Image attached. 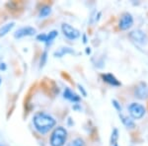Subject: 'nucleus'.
Masks as SVG:
<instances>
[{
	"label": "nucleus",
	"instance_id": "1",
	"mask_svg": "<svg viewBox=\"0 0 148 146\" xmlns=\"http://www.w3.org/2000/svg\"><path fill=\"white\" fill-rule=\"evenodd\" d=\"M34 125L40 133H47L56 125V119L45 112H38L34 117Z\"/></svg>",
	"mask_w": 148,
	"mask_h": 146
},
{
	"label": "nucleus",
	"instance_id": "2",
	"mask_svg": "<svg viewBox=\"0 0 148 146\" xmlns=\"http://www.w3.org/2000/svg\"><path fill=\"white\" fill-rule=\"evenodd\" d=\"M66 137H67V131L65 130V128L61 127H56L53 130L51 137V146H63L65 143Z\"/></svg>",
	"mask_w": 148,
	"mask_h": 146
},
{
	"label": "nucleus",
	"instance_id": "3",
	"mask_svg": "<svg viewBox=\"0 0 148 146\" xmlns=\"http://www.w3.org/2000/svg\"><path fill=\"white\" fill-rule=\"evenodd\" d=\"M128 111L131 116V118L134 119H140L143 118L145 114V110L144 106H142L141 104H138V103H131L128 106Z\"/></svg>",
	"mask_w": 148,
	"mask_h": 146
},
{
	"label": "nucleus",
	"instance_id": "4",
	"mask_svg": "<svg viewBox=\"0 0 148 146\" xmlns=\"http://www.w3.org/2000/svg\"><path fill=\"white\" fill-rule=\"evenodd\" d=\"M130 38L138 45H146L148 42V37L146 33L141 30H134L130 33Z\"/></svg>",
	"mask_w": 148,
	"mask_h": 146
},
{
	"label": "nucleus",
	"instance_id": "5",
	"mask_svg": "<svg viewBox=\"0 0 148 146\" xmlns=\"http://www.w3.org/2000/svg\"><path fill=\"white\" fill-rule=\"evenodd\" d=\"M61 30H62L63 35L65 36L69 40H76L77 38L80 37V32L77 29L73 28L69 24H62L61 26Z\"/></svg>",
	"mask_w": 148,
	"mask_h": 146
},
{
	"label": "nucleus",
	"instance_id": "6",
	"mask_svg": "<svg viewBox=\"0 0 148 146\" xmlns=\"http://www.w3.org/2000/svg\"><path fill=\"white\" fill-rule=\"evenodd\" d=\"M133 25V17L130 13H125L121 16L120 23H119V28L123 31H125L130 29Z\"/></svg>",
	"mask_w": 148,
	"mask_h": 146
},
{
	"label": "nucleus",
	"instance_id": "7",
	"mask_svg": "<svg viewBox=\"0 0 148 146\" xmlns=\"http://www.w3.org/2000/svg\"><path fill=\"white\" fill-rule=\"evenodd\" d=\"M135 97L140 100H145L148 98V86L146 83L140 82L139 84L136 86L134 90Z\"/></svg>",
	"mask_w": 148,
	"mask_h": 146
},
{
	"label": "nucleus",
	"instance_id": "8",
	"mask_svg": "<svg viewBox=\"0 0 148 146\" xmlns=\"http://www.w3.org/2000/svg\"><path fill=\"white\" fill-rule=\"evenodd\" d=\"M36 34V29L33 27H23L19 29L17 32L14 34V37L16 39H21L23 37H28V36H34Z\"/></svg>",
	"mask_w": 148,
	"mask_h": 146
},
{
	"label": "nucleus",
	"instance_id": "9",
	"mask_svg": "<svg viewBox=\"0 0 148 146\" xmlns=\"http://www.w3.org/2000/svg\"><path fill=\"white\" fill-rule=\"evenodd\" d=\"M63 97L73 103L80 101L79 96L77 94H75V93H74L71 89H69V88H65V90H64V92H63Z\"/></svg>",
	"mask_w": 148,
	"mask_h": 146
},
{
	"label": "nucleus",
	"instance_id": "10",
	"mask_svg": "<svg viewBox=\"0 0 148 146\" xmlns=\"http://www.w3.org/2000/svg\"><path fill=\"white\" fill-rule=\"evenodd\" d=\"M102 78L105 82L109 83L110 85L113 86H121V82L118 80L113 74L111 73H107V74H102Z\"/></svg>",
	"mask_w": 148,
	"mask_h": 146
},
{
	"label": "nucleus",
	"instance_id": "11",
	"mask_svg": "<svg viewBox=\"0 0 148 146\" xmlns=\"http://www.w3.org/2000/svg\"><path fill=\"white\" fill-rule=\"evenodd\" d=\"M120 118L121 119V121H123V123L125 124L127 128H134L135 127L134 121H133L130 118H128V117H126V116H123V114H121V112H120Z\"/></svg>",
	"mask_w": 148,
	"mask_h": 146
},
{
	"label": "nucleus",
	"instance_id": "12",
	"mask_svg": "<svg viewBox=\"0 0 148 146\" xmlns=\"http://www.w3.org/2000/svg\"><path fill=\"white\" fill-rule=\"evenodd\" d=\"M14 25H15V23L11 22V23H8V24H6V25L2 26V27L0 28V37H3V36L8 34L12 29H13Z\"/></svg>",
	"mask_w": 148,
	"mask_h": 146
},
{
	"label": "nucleus",
	"instance_id": "13",
	"mask_svg": "<svg viewBox=\"0 0 148 146\" xmlns=\"http://www.w3.org/2000/svg\"><path fill=\"white\" fill-rule=\"evenodd\" d=\"M66 53H73V51L70 49V47H61L58 51L54 52V56H58V57H61V56H63L64 54H66Z\"/></svg>",
	"mask_w": 148,
	"mask_h": 146
},
{
	"label": "nucleus",
	"instance_id": "14",
	"mask_svg": "<svg viewBox=\"0 0 148 146\" xmlns=\"http://www.w3.org/2000/svg\"><path fill=\"white\" fill-rule=\"evenodd\" d=\"M57 35H58L57 31H51V32L49 33V35H47V40H46L47 45H51V42H52V40H53L57 37Z\"/></svg>",
	"mask_w": 148,
	"mask_h": 146
},
{
	"label": "nucleus",
	"instance_id": "15",
	"mask_svg": "<svg viewBox=\"0 0 148 146\" xmlns=\"http://www.w3.org/2000/svg\"><path fill=\"white\" fill-rule=\"evenodd\" d=\"M51 12V9L49 6H44L42 9L40 10V18H45L47 16H49Z\"/></svg>",
	"mask_w": 148,
	"mask_h": 146
},
{
	"label": "nucleus",
	"instance_id": "16",
	"mask_svg": "<svg viewBox=\"0 0 148 146\" xmlns=\"http://www.w3.org/2000/svg\"><path fill=\"white\" fill-rule=\"evenodd\" d=\"M119 138V130L116 128H114L112 133V137H111V145L114 146L116 144V140Z\"/></svg>",
	"mask_w": 148,
	"mask_h": 146
},
{
	"label": "nucleus",
	"instance_id": "17",
	"mask_svg": "<svg viewBox=\"0 0 148 146\" xmlns=\"http://www.w3.org/2000/svg\"><path fill=\"white\" fill-rule=\"evenodd\" d=\"M67 146H84V141L82 138H76L71 141Z\"/></svg>",
	"mask_w": 148,
	"mask_h": 146
},
{
	"label": "nucleus",
	"instance_id": "18",
	"mask_svg": "<svg viewBox=\"0 0 148 146\" xmlns=\"http://www.w3.org/2000/svg\"><path fill=\"white\" fill-rule=\"evenodd\" d=\"M47 51H45L44 53H42V57H40V67H42V66L45 65V63H46V61H47Z\"/></svg>",
	"mask_w": 148,
	"mask_h": 146
},
{
	"label": "nucleus",
	"instance_id": "19",
	"mask_svg": "<svg viewBox=\"0 0 148 146\" xmlns=\"http://www.w3.org/2000/svg\"><path fill=\"white\" fill-rule=\"evenodd\" d=\"M37 40H40V42H46V40H47V35L46 34H40L37 37Z\"/></svg>",
	"mask_w": 148,
	"mask_h": 146
},
{
	"label": "nucleus",
	"instance_id": "20",
	"mask_svg": "<svg viewBox=\"0 0 148 146\" xmlns=\"http://www.w3.org/2000/svg\"><path fill=\"white\" fill-rule=\"evenodd\" d=\"M113 105H114V108H116V109L118 110L119 112H121V105L119 104V102L116 101V100H113Z\"/></svg>",
	"mask_w": 148,
	"mask_h": 146
},
{
	"label": "nucleus",
	"instance_id": "21",
	"mask_svg": "<svg viewBox=\"0 0 148 146\" xmlns=\"http://www.w3.org/2000/svg\"><path fill=\"white\" fill-rule=\"evenodd\" d=\"M78 88H79V90L81 91V92H82L83 96H86V95H87V94H86V91L84 90V88H83L80 84H78Z\"/></svg>",
	"mask_w": 148,
	"mask_h": 146
},
{
	"label": "nucleus",
	"instance_id": "22",
	"mask_svg": "<svg viewBox=\"0 0 148 146\" xmlns=\"http://www.w3.org/2000/svg\"><path fill=\"white\" fill-rule=\"evenodd\" d=\"M5 69H6L5 63H0V70H5Z\"/></svg>",
	"mask_w": 148,
	"mask_h": 146
},
{
	"label": "nucleus",
	"instance_id": "23",
	"mask_svg": "<svg viewBox=\"0 0 148 146\" xmlns=\"http://www.w3.org/2000/svg\"><path fill=\"white\" fill-rule=\"evenodd\" d=\"M83 40H83V42H84V44H86V42H87V38H86V35L83 36Z\"/></svg>",
	"mask_w": 148,
	"mask_h": 146
},
{
	"label": "nucleus",
	"instance_id": "24",
	"mask_svg": "<svg viewBox=\"0 0 148 146\" xmlns=\"http://www.w3.org/2000/svg\"><path fill=\"white\" fill-rule=\"evenodd\" d=\"M86 52H87V53H90V52H91V49H90L89 47H87V49H86Z\"/></svg>",
	"mask_w": 148,
	"mask_h": 146
},
{
	"label": "nucleus",
	"instance_id": "25",
	"mask_svg": "<svg viewBox=\"0 0 148 146\" xmlns=\"http://www.w3.org/2000/svg\"><path fill=\"white\" fill-rule=\"evenodd\" d=\"M1 82H2V80H1V77H0V84H1Z\"/></svg>",
	"mask_w": 148,
	"mask_h": 146
},
{
	"label": "nucleus",
	"instance_id": "26",
	"mask_svg": "<svg viewBox=\"0 0 148 146\" xmlns=\"http://www.w3.org/2000/svg\"><path fill=\"white\" fill-rule=\"evenodd\" d=\"M114 146H118V144H116V145H114Z\"/></svg>",
	"mask_w": 148,
	"mask_h": 146
},
{
	"label": "nucleus",
	"instance_id": "27",
	"mask_svg": "<svg viewBox=\"0 0 148 146\" xmlns=\"http://www.w3.org/2000/svg\"><path fill=\"white\" fill-rule=\"evenodd\" d=\"M0 146H2V145H0Z\"/></svg>",
	"mask_w": 148,
	"mask_h": 146
}]
</instances>
